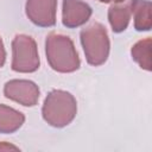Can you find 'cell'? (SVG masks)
<instances>
[{"label":"cell","instance_id":"3","mask_svg":"<svg viewBox=\"0 0 152 152\" xmlns=\"http://www.w3.org/2000/svg\"><path fill=\"white\" fill-rule=\"evenodd\" d=\"M81 44L86 59L90 65L103 64L109 55V37L106 27L100 23H93L81 31Z\"/></svg>","mask_w":152,"mask_h":152},{"label":"cell","instance_id":"1","mask_svg":"<svg viewBox=\"0 0 152 152\" xmlns=\"http://www.w3.org/2000/svg\"><path fill=\"white\" fill-rule=\"evenodd\" d=\"M45 53L50 66L58 72H74L80 68L78 53L68 36L50 33L45 40Z\"/></svg>","mask_w":152,"mask_h":152},{"label":"cell","instance_id":"14","mask_svg":"<svg viewBox=\"0 0 152 152\" xmlns=\"http://www.w3.org/2000/svg\"><path fill=\"white\" fill-rule=\"evenodd\" d=\"M101 2H104V4H110V2H114V4H119V2H122L124 0H99Z\"/></svg>","mask_w":152,"mask_h":152},{"label":"cell","instance_id":"9","mask_svg":"<svg viewBox=\"0 0 152 152\" xmlns=\"http://www.w3.org/2000/svg\"><path fill=\"white\" fill-rule=\"evenodd\" d=\"M25 121V116L19 110L5 104H0V133H14Z\"/></svg>","mask_w":152,"mask_h":152},{"label":"cell","instance_id":"7","mask_svg":"<svg viewBox=\"0 0 152 152\" xmlns=\"http://www.w3.org/2000/svg\"><path fill=\"white\" fill-rule=\"evenodd\" d=\"M91 15V7L83 0H63L62 23L69 28L86 24Z\"/></svg>","mask_w":152,"mask_h":152},{"label":"cell","instance_id":"12","mask_svg":"<svg viewBox=\"0 0 152 152\" xmlns=\"http://www.w3.org/2000/svg\"><path fill=\"white\" fill-rule=\"evenodd\" d=\"M5 61H6V50H5L4 43L0 38V68L5 64Z\"/></svg>","mask_w":152,"mask_h":152},{"label":"cell","instance_id":"11","mask_svg":"<svg viewBox=\"0 0 152 152\" xmlns=\"http://www.w3.org/2000/svg\"><path fill=\"white\" fill-rule=\"evenodd\" d=\"M151 38H145L137 42L131 50L132 58L140 68L151 71Z\"/></svg>","mask_w":152,"mask_h":152},{"label":"cell","instance_id":"10","mask_svg":"<svg viewBox=\"0 0 152 152\" xmlns=\"http://www.w3.org/2000/svg\"><path fill=\"white\" fill-rule=\"evenodd\" d=\"M131 19V10L127 6H112L108 10V20L112 30L116 33L127 28Z\"/></svg>","mask_w":152,"mask_h":152},{"label":"cell","instance_id":"4","mask_svg":"<svg viewBox=\"0 0 152 152\" xmlns=\"http://www.w3.org/2000/svg\"><path fill=\"white\" fill-rule=\"evenodd\" d=\"M39 64L34 39L26 34H17L12 42V69L17 72H33Z\"/></svg>","mask_w":152,"mask_h":152},{"label":"cell","instance_id":"8","mask_svg":"<svg viewBox=\"0 0 152 152\" xmlns=\"http://www.w3.org/2000/svg\"><path fill=\"white\" fill-rule=\"evenodd\" d=\"M152 4L148 0H132L131 12L137 31H150L152 27Z\"/></svg>","mask_w":152,"mask_h":152},{"label":"cell","instance_id":"5","mask_svg":"<svg viewBox=\"0 0 152 152\" xmlns=\"http://www.w3.org/2000/svg\"><path fill=\"white\" fill-rule=\"evenodd\" d=\"M4 94L7 99L23 106H36L39 100L38 86L28 80H11L4 87Z\"/></svg>","mask_w":152,"mask_h":152},{"label":"cell","instance_id":"2","mask_svg":"<svg viewBox=\"0 0 152 152\" xmlns=\"http://www.w3.org/2000/svg\"><path fill=\"white\" fill-rule=\"evenodd\" d=\"M77 102L69 91L56 89L48 94L44 100L42 114L44 120L52 127H64L76 116Z\"/></svg>","mask_w":152,"mask_h":152},{"label":"cell","instance_id":"13","mask_svg":"<svg viewBox=\"0 0 152 152\" xmlns=\"http://www.w3.org/2000/svg\"><path fill=\"white\" fill-rule=\"evenodd\" d=\"M10 150L18 151L19 147L18 146H14L12 144H8V142H0V151H10Z\"/></svg>","mask_w":152,"mask_h":152},{"label":"cell","instance_id":"6","mask_svg":"<svg viewBox=\"0 0 152 152\" xmlns=\"http://www.w3.org/2000/svg\"><path fill=\"white\" fill-rule=\"evenodd\" d=\"M26 15L37 26L50 27L56 24L57 0H27Z\"/></svg>","mask_w":152,"mask_h":152}]
</instances>
